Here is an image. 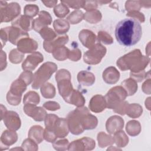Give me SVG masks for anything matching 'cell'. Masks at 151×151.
Returning <instances> with one entry per match:
<instances>
[{
  "mask_svg": "<svg viewBox=\"0 0 151 151\" xmlns=\"http://www.w3.org/2000/svg\"><path fill=\"white\" fill-rule=\"evenodd\" d=\"M41 2L45 5V6L49 8H52L56 5L58 1H42Z\"/></svg>",
  "mask_w": 151,
  "mask_h": 151,
  "instance_id": "cell-56",
  "label": "cell"
},
{
  "mask_svg": "<svg viewBox=\"0 0 151 151\" xmlns=\"http://www.w3.org/2000/svg\"><path fill=\"white\" fill-rule=\"evenodd\" d=\"M27 86L26 83L22 80L18 78L12 83L9 92L14 96L22 97V93L27 89Z\"/></svg>",
  "mask_w": 151,
  "mask_h": 151,
  "instance_id": "cell-26",
  "label": "cell"
},
{
  "mask_svg": "<svg viewBox=\"0 0 151 151\" xmlns=\"http://www.w3.org/2000/svg\"><path fill=\"white\" fill-rule=\"evenodd\" d=\"M149 61V57L142 55L140 50L136 49L119 58L116 64L122 71L130 70L132 73H137L143 71Z\"/></svg>",
  "mask_w": 151,
  "mask_h": 151,
  "instance_id": "cell-2",
  "label": "cell"
},
{
  "mask_svg": "<svg viewBox=\"0 0 151 151\" xmlns=\"http://www.w3.org/2000/svg\"><path fill=\"white\" fill-rule=\"evenodd\" d=\"M106 107V103L104 97L97 94L93 96L89 103V109L95 113H100L103 111Z\"/></svg>",
  "mask_w": 151,
  "mask_h": 151,
  "instance_id": "cell-21",
  "label": "cell"
},
{
  "mask_svg": "<svg viewBox=\"0 0 151 151\" xmlns=\"http://www.w3.org/2000/svg\"><path fill=\"white\" fill-rule=\"evenodd\" d=\"M52 18L49 12L45 11H41L38 14V17L33 20L32 29L37 32H40L42 28L50 25Z\"/></svg>",
  "mask_w": 151,
  "mask_h": 151,
  "instance_id": "cell-14",
  "label": "cell"
},
{
  "mask_svg": "<svg viewBox=\"0 0 151 151\" xmlns=\"http://www.w3.org/2000/svg\"><path fill=\"white\" fill-rule=\"evenodd\" d=\"M3 29L6 32L8 40L14 45H17L18 42L21 39L29 38V34L27 32L18 28L12 26L3 28Z\"/></svg>",
  "mask_w": 151,
  "mask_h": 151,
  "instance_id": "cell-9",
  "label": "cell"
},
{
  "mask_svg": "<svg viewBox=\"0 0 151 151\" xmlns=\"http://www.w3.org/2000/svg\"><path fill=\"white\" fill-rule=\"evenodd\" d=\"M121 85L126 91L127 96H132L137 90V81L132 78L124 80L121 83Z\"/></svg>",
  "mask_w": 151,
  "mask_h": 151,
  "instance_id": "cell-28",
  "label": "cell"
},
{
  "mask_svg": "<svg viewBox=\"0 0 151 151\" xmlns=\"http://www.w3.org/2000/svg\"><path fill=\"white\" fill-rule=\"evenodd\" d=\"M126 97L127 93L122 86L111 88L104 97L106 107L113 110L116 109L124 101Z\"/></svg>",
  "mask_w": 151,
  "mask_h": 151,
  "instance_id": "cell-6",
  "label": "cell"
},
{
  "mask_svg": "<svg viewBox=\"0 0 151 151\" xmlns=\"http://www.w3.org/2000/svg\"><path fill=\"white\" fill-rule=\"evenodd\" d=\"M37 42L33 39L25 38L21 39L17 44V49L22 53H31L38 48Z\"/></svg>",
  "mask_w": 151,
  "mask_h": 151,
  "instance_id": "cell-18",
  "label": "cell"
},
{
  "mask_svg": "<svg viewBox=\"0 0 151 151\" xmlns=\"http://www.w3.org/2000/svg\"><path fill=\"white\" fill-rule=\"evenodd\" d=\"M18 139V135L14 130H6L3 132L1 137V146L4 145L5 149L14 143H15Z\"/></svg>",
  "mask_w": 151,
  "mask_h": 151,
  "instance_id": "cell-23",
  "label": "cell"
},
{
  "mask_svg": "<svg viewBox=\"0 0 151 151\" xmlns=\"http://www.w3.org/2000/svg\"><path fill=\"white\" fill-rule=\"evenodd\" d=\"M68 41V37L66 34L56 37L51 41H44V48L48 52H52L56 48L64 46Z\"/></svg>",
  "mask_w": 151,
  "mask_h": 151,
  "instance_id": "cell-15",
  "label": "cell"
},
{
  "mask_svg": "<svg viewBox=\"0 0 151 151\" xmlns=\"http://www.w3.org/2000/svg\"><path fill=\"white\" fill-rule=\"evenodd\" d=\"M69 142L66 139H63L58 140H55L53 142V147L56 150H68L67 147H68Z\"/></svg>",
  "mask_w": 151,
  "mask_h": 151,
  "instance_id": "cell-45",
  "label": "cell"
},
{
  "mask_svg": "<svg viewBox=\"0 0 151 151\" xmlns=\"http://www.w3.org/2000/svg\"><path fill=\"white\" fill-rule=\"evenodd\" d=\"M24 57V54L19 51L18 49H13L9 54V59L11 63L13 64H18L21 63Z\"/></svg>",
  "mask_w": 151,
  "mask_h": 151,
  "instance_id": "cell-39",
  "label": "cell"
},
{
  "mask_svg": "<svg viewBox=\"0 0 151 151\" xmlns=\"http://www.w3.org/2000/svg\"><path fill=\"white\" fill-rule=\"evenodd\" d=\"M150 81H149V83H147V86H146V84L145 82L143 84V86H142V89H143V92L146 94H150Z\"/></svg>",
  "mask_w": 151,
  "mask_h": 151,
  "instance_id": "cell-57",
  "label": "cell"
},
{
  "mask_svg": "<svg viewBox=\"0 0 151 151\" xmlns=\"http://www.w3.org/2000/svg\"><path fill=\"white\" fill-rule=\"evenodd\" d=\"M66 102L76 106L78 107L84 105L85 103V99L80 91L74 89L71 95L66 100Z\"/></svg>",
  "mask_w": 151,
  "mask_h": 151,
  "instance_id": "cell-27",
  "label": "cell"
},
{
  "mask_svg": "<svg viewBox=\"0 0 151 151\" xmlns=\"http://www.w3.org/2000/svg\"><path fill=\"white\" fill-rule=\"evenodd\" d=\"M114 34L117 42L124 46L136 44L142 35V28L136 19L129 18L119 21L116 26Z\"/></svg>",
  "mask_w": 151,
  "mask_h": 151,
  "instance_id": "cell-1",
  "label": "cell"
},
{
  "mask_svg": "<svg viewBox=\"0 0 151 151\" xmlns=\"http://www.w3.org/2000/svg\"><path fill=\"white\" fill-rule=\"evenodd\" d=\"M39 11V8L35 4H27L24 7V15L30 18L36 16Z\"/></svg>",
  "mask_w": 151,
  "mask_h": 151,
  "instance_id": "cell-42",
  "label": "cell"
},
{
  "mask_svg": "<svg viewBox=\"0 0 151 151\" xmlns=\"http://www.w3.org/2000/svg\"><path fill=\"white\" fill-rule=\"evenodd\" d=\"M32 18L25 15H19L12 21V25L27 32L32 28Z\"/></svg>",
  "mask_w": 151,
  "mask_h": 151,
  "instance_id": "cell-19",
  "label": "cell"
},
{
  "mask_svg": "<svg viewBox=\"0 0 151 151\" xmlns=\"http://www.w3.org/2000/svg\"><path fill=\"white\" fill-rule=\"evenodd\" d=\"M55 79L57 82L59 93L66 101L74 90L70 81L71 74L67 70H60L56 73Z\"/></svg>",
  "mask_w": 151,
  "mask_h": 151,
  "instance_id": "cell-5",
  "label": "cell"
},
{
  "mask_svg": "<svg viewBox=\"0 0 151 151\" xmlns=\"http://www.w3.org/2000/svg\"><path fill=\"white\" fill-rule=\"evenodd\" d=\"M1 71H2L6 67V53L1 50Z\"/></svg>",
  "mask_w": 151,
  "mask_h": 151,
  "instance_id": "cell-55",
  "label": "cell"
},
{
  "mask_svg": "<svg viewBox=\"0 0 151 151\" xmlns=\"http://www.w3.org/2000/svg\"><path fill=\"white\" fill-rule=\"evenodd\" d=\"M98 6V2L96 1H86L85 5L83 7L87 11H90L91 10L96 9Z\"/></svg>",
  "mask_w": 151,
  "mask_h": 151,
  "instance_id": "cell-54",
  "label": "cell"
},
{
  "mask_svg": "<svg viewBox=\"0 0 151 151\" xmlns=\"http://www.w3.org/2000/svg\"><path fill=\"white\" fill-rule=\"evenodd\" d=\"M113 139L116 145L119 147H124L129 141L127 136L122 130H119L115 133Z\"/></svg>",
  "mask_w": 151,
  "mask_h": 151,
  "instance_id": "cell-34",
  "label": "cell"
},
{
  "mask_svg": "<svg viewBox=\"0 0 151 151\" xmlns=\"http://www.w3.org/2000/svg\"><path fill=\"white\" fill-rule=\"evenodd\" d=\"M88 111L86 107H78L71 111L67 116V122L70 131L73 134H80L83 132V119L85 114Z\"/></svg>",
  "mask_w": 151,
  "mask_h": 151,
  "instance_id": "cell-3",
  "label": "cell"
},
{
  "mask_svg": "<svg viewBox=\"0 0 151 151\" xmlns=\"http://www.w3.org/2000/svg\"><path fill=\"white\" fill-rule=\"evenodd\" d=\"M120 78V73L113 66L106 68L103 73V78L104 81L109 84L116 83Z\"/></svg>",
  "mask_w": 151,
  "mask_h": 151,
  "instance_id": "cell-22",
  "label": "cell"
},
{
  "mask_svg": "<svg viewBox=\"0 0 151 151\" xmlns=\"http://www.w3.org/2000/svg\"><path fill=\"white\" fill-rule=\"evenodd\" d=\"M143 112V109L142 106L136 103H133L128 104L126 106L125 113L129 117L132 118H137L139 117Z\"/></svg>",
  "mask_w": 151,
  "mask_h": 151,
  "instance_id": "cell-29",
  "label": "cell"
},
{
  "mask_svg": "<svg viewBox=\"0 0 151 151\" xmlns=\"http://www.w3.org/2000/svg\"><path fill=\"white\" fill-rule=\"evenodd\" d=\"M44 107H45L46 109L51 111H55L57 110L60 109V106L58 104V103L55 101H47L45 102L44 105Z\"/></svg>",
  "mask_w": 151,
  "mask_h": 151,
  "instance_id": "cell-53",
  "label": "cell"
},
{
  "mask_svg": "<svg viewBox=\"0 0 151 151\" xmlns=\"http://www.w3.org/2000/svg\"><path fill=\"white\" fill-rule=\"evenodd\" d=\"M18 78L22 80L28 86L33 81L34 74L30 71H24L20 74Z\"/></svg>",
  "mask_w": 151,
  "mask_h": 151,
  "instance_id": "cell-48",
  "label": "cell"
},
{
  "mask_svg": "<svg viewBox=\"0 0 151 151\" xmlns=\"http://www.w3.org/2000/svg\"><path fill=\"white\" fill-rule=\"evenodd\" d=\"M141 7L140 1H128L126 2L125 8L127 11H139Z\"/></svg>",
  "mask_w": 151,
  "mask_h": 151,
  "instance_id": "cell-46",
  "label": "cell"
},
{
  "mask_svg": "<svg viewBox=\"0 0 151 151\" xmlns=\"http://www.w3.org/2000/svg\"><path fill=\"white\" fill-rule=\"evenodd\" d=\"M41 93L44 98L51 99L55 95V88L52 84L46 83L41 86Z\"/></svg>",
  "mask_w": 151,
  "mask_h": 151,
  "instance_id": "cell-33",
  "label": "cell"
},
{
  "mask_svg": "<svg viewBox=\"0 0 151 151\" xmlns=\"http://www.w3.org/2000/svg\"><path fill=\"white\" fill-rule=\"evenodd\" d=\"M69 12L70 10L68 8L61 2L56 5L54 9L55 15L59 18H63L65 17L69 13Z\"/></svg>",
  "mask_w": 151,
  "mask_h": 151,
  "instance_id": "cell-40",
  "label": "cell"
},
{
  "mask_svg": "<svg viewBox=\"0 0 151 151\" xmlns=\"http://www.w3.org/2000/svg\"><path fill=\"white\" fill-rule=\"evenodd\" d=\"M51 131L54 133L57 137L63 138L65 137L69 131L67 119L58 117Z\"/></svg>",
  "mask_w": 151,
  "mask_h": 151,
  "instance_id": "cell-17",
  "label": "cell"
},
{
  "mask_svg": "<svg viewBox=\"0 0 151 151\" xmlns=\"http://www.w3.org/2000/svg\"><path fill=\"white\" fill-rule=\"evenodd\" d=\"M21 147H22L23 150H36L38 149L37 144L29 138L25 139L21 145Z\"/></svg>",
  "mask_w": 151,
  "mask_h": 151,
  "instance_id": "cell-47",
  "label": "cell"
},
{
  "mask_svg": "<svg viewBox=\"0 0 151 151\" xmlns=\"http://www.w3.org/2000/svg\"><path fill=\"white\" fill-rule=\"evenodd\" d=\"M84 18L88 22L96 24L101 20V14L99 10L96 9L86 12L84 14Z\"/></svg>",
  "mask_w": 151,
  "mask_h": 151,
  "instance_id": "cell-31",
  "label": "cell"
},
{
  "mask_svg": "<svg viewBox=\"0 0 151 151\" xmlns=\"http://www.w3.org/2000/svg\"><path fill=\"white\" fill-rule=\"evenodd\" d=\"M106 54V47L100 43H97L84 53L83 59L88 64H97L100 63Z\"/></svg>",
  "mask_w": 151,
  "mask_h": 151,
  "instance_id": "cell-8",
  "label": "cell"
},
{
  "mask_svg": "<svg viewBox=\"0 0 151 151\" xmlns=\"http://www.w3.org/2000/svg\"><path fill=\"white\" fill-rule=\"evenodd\" d=\"M69 51L70 50L67 48L63 46L56 48L52 52V54L54 58H55L56 60L63 61L68 58Z\"/></svg>",
  "mask_w": 151,
  "mask_h": 151,
  "instance_id": "cell-36",
  "label": "cell"
},
{
  "mask_svg": "<svg viewBox=\"0 0 151 151\" xmlns=\"http://www.w3.org/2000/svg\"><path fill=\"white\" fill-rule=\"evenodd\" d=\"M126 130L129 135L132 136H137L140 133L141 130L140 124L138 121H129L126 124Z\"/></svg>",
  "mask_w": 151,
  "mask_h": 151,
  "instance_id": "cell-32",
  "label": "cell"
},
{
  "mask_svg": "<svg viewBox=\"0 0 151 151\" xmlns=\"http://www.w3.org/2000/svg\"><path fill=\"white\" fill-rule=\"evenodd\" d=\"M6 127L11 130H17L21 127V120L19 115L14 111H7L2 120Z\"/></svg>",
  "mask_w": 151,
  "mask_h": 151,
  "instance_id": "cell-11",
  "label": "cell"
},
{
  "mask_svg": "<svg viewBox=\"0 0 151 151\" xmlns=\"http://www.w3.org/2000/svg\"><path fill=\"white\" fill-rule=\"evenodd\" d=\"M57 69V65L54 63L47 62L44 63L34 74L32 88L38 89L46 83Z\"/></svg>",
  "mask_w": 151,
  "mask_h": 151,
  "instance_id": "cell-4",
  "label": "cell"
},
{
  "mask_svg": "<svg viewBox=\"0 0 151 151\" xmlns=\"http://www.w3.org/2000/svg\"><path fill=\"white\" fill-rule=\"evenodd\" d=\"M61 2L67 6L78 9L79 8L84 7L86 1H61Z\"/></svg>",
  "mask_w": 151,
  "mask_h": 151,
  "instance_id": "cell-43",
  "label": "cell"
},
{
  "mask_svg": "<svg viewBox=\"0 0 151 151\" xmlns=\"http://www.w3.org/2000/svg\"><path fill=\"white\" fill-rule=\"evenodd\" d=\"M124 126L123 119L118 116H113L108 119L106 123L107 131L110 134H114L121 130Z\"/></svg>",
  "mask_w": 151,
  "mask_h": 151,
  "instance_id": "cell-16",
  "label": "cell"
},
{
  "mask_svg": "<svg viewBox=\"0 0 151 151\" xmlns=\"http://www.w3.org/2000/svg\"><path fill=\"white\" fill-rule=\"evenodd\" d=\"M44 129L38 125L32 126L28 132V137L37 144L40 143L44 138Z\"/></svg>",
  "mask_w": 151,
  "mask_h": 151,
  "instance_id": "cell-25",
  "label": "cell"
},
{
  "mask_svg": "<svg viewBox=\"0 0 151 151\" xmlns=\"http://www.w3.org/2000/svg\"><path fill=\"white\" fill-rule=\"evenodd\" d=\"M146 74L147 73H146V72L144 70H143L137 73L130 72V76L132 78H133L136 81L140 82L146 77Z\"/></svg>",
  "mask_w": 151,
  "mask_h": 151,
  "instance_id": "cell-52",
  "label": "cell"
},
{
  "mask_svg": "<svg viewBox=\"0 0 151 151\" xmlns=\"http://www.w3.org/2000/svg\"><path fill=\"white\" fill-rule=\"evenodd\" d=\"M98 40L105 44L109 45L113 43L112 37L105 31H100L98 32Z\"/></svg>",
  "mask_w": 151,
  "mask_h": 151,
  "instance_id": "cell-44",
  "label": "cell"
},
{
  "mask_svg": "<svg viewBox=\"0 0 151 151\" xmlns=\"http://www.w3.org/2000/svg\"><path fill=\"white\" fill-rule=\"evenodd\" d=\"M81 51L78 48L73 49L69 51L68 58L72 61H78L81 58Z\"/></svg>",
  "mask_w": 151,
  "mask_h": 151,
  "instance_id": "cell-51",
  "label": "cell"
},
{
  "mask_svg": "<svg viewBox=\"0 0 151 151\" xmlns=\"http://www.w3.org/2000/svg\"><path fill=\"white\" fill-rule=\"evenodd\" d=\"M7 110L5 107H4L2 104H1V120H2L4 115L5 114V113H6Z\"/></svg>",
  "mask_w": 151,
  "mask_h": 151,
  "instance_id": "cell-58",
  "label": "cell"
},
{
  "mask_svg": "<svg viewBox=\"0 0 151 151\" xmlns=\"http://www.w3.org/2000/svg\"><path fill=\"white\" fill-rule=\"evenodd\" d=\"M77 80L83 86H90L95 82V76L91 72L83 70L78 73Z\"/></svg>",
  "mask_w": 151,
  "mask_h": 151,
  "instance_id": "cell-24",
  "label": "cell"
},
{
  "mask_svg": "<svg viewBox=\"0 0 151 151\" xmlns=\"http://www.w3.org/2000/svg\"><path fill=\"white\" fill-rule=\"evenodd\" d=\"M44 60L43 55L40 52H34L28 55L22 64V68L24 71H32L37 65L41 63Z\"/></svg>",
  "mask_w": 151,
  "mask_h": 151,
  "instance_id": "cell-13",
  "label": "cell"
},
{
  "mask_svg": "<svg viewBox=\"0 0 151 151\" xmlns=\"http://www.w3.org/2000/svg\"><path fill=\"white\" fill-rule=\"evenodd\" d=\"M40 96L35 91H30L26 93L24 97L23 103L24 104H31L37 105L40 103Z\"/></svg>",
  "mask_w": 151,
  "mask_h": 151,
  "instance_id": "cell-35",
  "label": "cell"
},
{
  "mask_svg": "<svg viewBox=\"0 0 151 151\" xmlns=\"http://www.w3.org/2000/svg\"><path fill=\"white\" fill-rule=\"evenodd\" d=\"M95 141L93 139L85 137L71 142L68 146V150H92L95 147Z\"/></svg>",
  "mask_w": 151,
  "mask_h": 151,
  "instance_id": "cell-12",
  "label": "cell"
},
{
  "mask_svg": "<svg viewBox=\"0 0 151 151\" xmlns=\"http://www.w3.org/2000/svg\"><path fill=\"white\" fill-rule=\"evenodd\" d=\"M97 140L99 141V145L101 147H105L109 145H111L114 143L113 137L110 135L106 134L103 132L98 134Z\"/></svg>",
  "mask_w": 151,
  "mask_h": 151,
  "instance_id": "cell-37",
  "label": "cell"
},
{
  "mask_svg": "<svg viewBox=\"0 0 151 151\" xmlns=\"http://www.w3.org/2000/svg\"><path fill=\"white\" fill-rule=\"evenodd\" d=\"M84 18V14L79 9H76L73 11L67 18V20L71 24H76L81 21Z\"/></svg>",
  "mask_w": 151,
  "mask_h": 151,
  "instance_id": "cell-38",
  "label": "cell"
},
{
  "mask_svg": "<svg viewBox=\"0 0 151 151\" xmlns=\"http://www.w3.org/2000/svg\"><path fill=\"white\" fill-rule=\"evenodd\" d=\"M53 27L55 31L59 34H64L70 28V25L68 21L63 19L55 20L53 23Z\"/></svg>",
  "mask_w": 151,
  "mask_h": 151,
  "instance_id": "cell-30",
  "label": "cell"
},
{
  "mask_svg": "<svg viewBox=\"0 0 151 151\" xmlns=\"http://www.w3.org/2000/svg\"><path fill=\"white\" fill-rule=\"evenodd\" d=\"M127 16L130 17V18H134L140 22H143L145 21V16L143 14L138 11H129L127 14Z\"/></svg>",
  "mask_w": 151,
  "mask_h": 151,
  "instance_id": "cell-49",
  "label": "cell"
},
{
  "mask_svg": "<svg viewBox=\"0 0 151 151\" xmlns=\"http://www.w3.org/2000/svg\"><path fill=\"white\" fill-rule=\"evenodd\" d=\"M23 109L27 115L31 117L35 121H42L47 116V112L44 108L36 107L34 104H26L24 105Z\"/></svg>",
  "mask_w": 151,
  "mask_h": 151,
  "instance_id": "cell-10",
  "label": "cell"
},
{
  "mask_svg": "<svg viewBox=\"0 0 151 151\" xmlns=\"http://www.w3.org/2000/svg\"><path fill=\"white\" fill-rule=\"evenodd\" d=\"M1 22H9L14 20L21 12V7L17 2L8 4L6 1H0Z\"/></svg>",
  "mask_w": 151,
  "mask_h": 151,
  "instance_id": "cell-7",
  "label": "cell"
},
{
  "mask_svg": "<svg viewBox=\"0 0 151 151\" xmlns=\"http://www.w3.org/2000/svg\"><path fill=\"white\" fill-rule=\"evenodd\" d=\"M6 100L8 103H9L11 105L17 106L20 103L21 97L14 96L8 91L6 94Z\"/></svg>",
  "mask_w": 151,
  "mask_h": 151,
  "instance_id": "cell-50",
  "label": "cell"
},
{
  "mask_svg": "<svg viewBox=\"0 0 151 151\" xmlns=\"http://www.w3.org/2000/svg\"><path fill=\"white\" fill-rule=\"evenodd\" d=\"M39 32L45 41H51L57 37L55 32L52 29L47 27L42 28Z\"/></svg>",
  "mask_w": 151,
  "mask_h": 151,
  "instance_id": "cell-41",
  "label": "cell"
},
{
  "mask_svg": "<svg viewBox=\"0 0 151 151\" xmlns=\"http://www.w3.org/2000/svg\"><path fill=\"white\" fill-rule=\"evenodd\" d=\"M78 37L82 44L86 48L90 49L95 44L96 37L92 31L88 29L81 30L79 33Z\"/></svg>",
  "mask_w": 151,
  "mask_h": 151,
  "instance_id": "cell-20",
  "label": "cell"
}]
</instances>
